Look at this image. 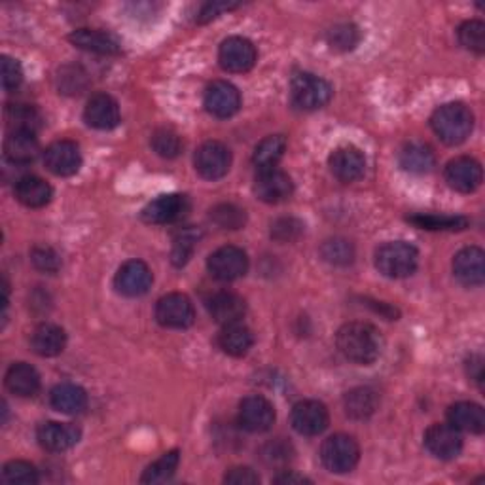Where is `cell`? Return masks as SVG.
Listing matches in <instances>:
<instances>
[{
	"instance_id": "10",
	"label": "cell",
	"mask_w": 485,
	"mask_h": 485,
	"mask_svg": "<svg viewBox=\"0 0 485 485\" xmlns=\"http://www.w3.org/2000/svg\"><path fill=\"white\" fill-rule=\"evenodd\" d=\"M275 423V408L273 404L260 396V395H251L247 398H242L239 404V424L245 431L262 434L268 433Z\"/></svg>"
},
{
	"instance_id": "34",
	"label": "cell",
	"mask_w": 485,
	"mask_h": 485,
	"mask_svg": "<svg viewBox=\"0 0 485 485\" xmlns=\"http://www.w3.org/2000/svg\"><path fill=\"white\" fill-rule=\"evenodd\" d=\"M285 152H287V138L282 135H270L254 148L252 161L258 171L271 169L277 167Z\"/></svg>"
},
{
	"instance_id": "32",
	"label": "cell",
	"mask_w": 485,
	"mask_h": 485,
	"mask_svg": "<svg viewBox=\"0 0 485 485\" xmlns=\"http://www.w3.org/2000/svg\"><path fill=\"white\" fill-rule=\"evenodd\" d=\"M400 167L412 175H427L434 169L436 157L431 147L423 143H408L398 154Z\"/></svg>"
},
{
	"instance_id": "45",
	"label": "cell",
	"mask_w": 485,
	"mask_h": 485,
	"mask_svg": "<svg viewBox=\"0 0 485 485\" xmlns=\"http://www.w3.org/2000/svg\"><path fill=\"white\" fill-rule=\"evenodd\" d=\"M303 232V224L296 218H279L271 224V237L279 242H290Z\"/></svg>"
},
{
	"instance_id": "17",
	"label": "cell",
	"mask_w": 485,
	"mask_h": 485,
	"mask_svg": "<svg viewBox=\"0 0 485 485\" xmlns=\"http://www.w3.org/2000/svg\"><path fill=\"white\" fill-rule=\"evenodd\" d=\"M44 166L55 176H72L82 167V152L72 140H57L44 150Z\"/></svg>"
},
{
	"instance_id": "28",
	"label": "cell",
	"mask_w": 485,
	"mask_h": 485,
	"mask_svg": "<svg viewBox=\"0 0 485 485\" xmlns=\"http://www.w3.org/2000/svg\"><path fill=\"white\" fill-rule=\"evenodd\" d=\"M65 347H67L65 330L57 325H52V322H44V325L36 327L34 332L31 334V349L38 357L52 358L63 353Z\"/></svg>"
},
{
	"instance_id": "37",
	"label": "cell",
	"mask_w": 485,
	"mask_h": 485,
	"mask_svg": "<svg viewBox=\"0 0 485 485\" xmlns=\"http://www.w3.org/2000/svg\"><path fill=\"white\" fill-rule=\"evenodd\" d=\"M178 462H180V452L178 450L167 452V453L161 455L156 462L150 464V467L145 471L143 478H140V481L143 483H166L175 476V472L178 469Z\"/></svg>"
},
{
	"instance_id": "27",
	"label": "cell",
	"mask_w": 485,
	"mask_h": 485,
	"mask_svg": "<svg viewBox=\"0 0 485 485\" xmlns=\"http://www.w3.org/2000/svg\"><path fill=\"white\" fill-rule=\"evenodd\" d=\"M40 145L36 133L10 131L5 140V156L14 166H29L38 157Z\"/></svg>"
},
{
	"instance_id": "38",
	"label": "cell",
	"mask_w": 485,
	"mask_h": 485,
	"mask_svg": "<svg viewBox=\"0 0 485 485\" xmlns=\"http://www.w3.org/2000/svg\"><path fill=\"white\" fill-rule=\"evenodd\" d=\"M38 480V471L27 461H10L3 469V481L10 485H36Z\"/></svg>"
},
{
	"instance_id": "23",
	"label": "cell",
	"mask_w": 485,
	"mask_h": 485,
	"mask_svg": "<svg viewBox=\"0 0 485 485\" xmlns=\"http://www.w3.org/2000/svg\"><path fill=\"white\" fill-rule=\"evenodd\" d=\"M207 309L218 325L226 327L233 325V322H241V319L247 313V303L235 292L220 290L207 300Z\"/></svg>"
},
{
	"instance_id": "29",
	"label": "cell",
	"mask_w": 485,
	"mask_h": 485,
	"mask_svg": "<svg viewBox=\"0 0 485 485\" xmlns=\"http://www.w3.org/2000/svg\"><path fill=\"white\" fill-rule=\"evenodd\" d=\"M5 383L6 389L19 398L34 396L40 391V376L27 362L12 364L6 372Z\"/></svg>"
},
{
	"instance_id": "51",
	"label": "cell",
	"mask_w": 485,
	"mask_h": 485,
	"mask_svg": "<svg viewBox=\"0 0 485 485\" xmlns=\"http://www.w3.org/2000/svg\"><path fill=\"white\" fill-rule=\"evenodd\" d=\"M469 368H474V372H469V376L481 385V379H483V360H481V357H472L469 360Z\"/></svg>"
},
{
	"instance_id": "47",
	"label": "cell",
	"mask_w": 485,
	"mask_h": 485,
	"mask_svg": "<svg viewBox=\"0 0 485 485\" xmlns=\"http://www.w3.org/2000/svg\"><path fill=\"white\" fill-rule=\"evenodd\" d=\"M0 65H3V88L5 91L12 93L24 82V69L15 59L8 55H3V63Z\"/></svg>"
},
{
	"instance_id": "3",
	"label": "cell",
	"mask_w": 485,
	"mask_h": 485,
	"mask_svg": "<svg viewBox=\"0 0 485 485\" xmlns=\"http://www.w3.org/2000/svg\"><path fill=\"white\" fill-rule=\"evenodd\" d=\"M419 252L408 241H391L376 252V268L389 279H406L415 273Z\"/></svg>"
},
{
	"instance_id": "12",
	"label": "cell",
	"mask_w": 485,
	"mask_h": 485,
	"mask_svg": "<svg viewBox=\"0 0 485 485\" xmlns=\"http://www.w3.org/2000/svg\"><path fill=\"white\" fill-rule=\"evenodd\" d=\"M254 194L260 201H264V204L277 205L290 199V195L294 194V182L285 171L277 167L262 169L254 178Z\"/></svg>"
},
{
	"instance_id": "43",
	"label": "cell",
	"mask_w": 485,
	"mask_h": 485,
	"mask_svg": "<svg viewBox=\"0 0 485 485\" xmlns=\"http://www.w3.org/2000/svg\"><path fill=\"white\" fill-rule=\"evenodd\" d=\"M197 239H199V233L194 230H185L175 237L173 251H171V260H173L175 266L180 268V266L186 264L192 252H194V249H195Z\"/></svg>"
},
{
	"instance_id": "41",
	"label": "cell",
	"mask_w": 485,
	"mask_h": 485,
	"mask_svg": "<svg viewBox=\"0 0 485 485\" xmlns=\"http://www.w3.org/2000/svg\"><path fill=\"white\" fill-rule=\"evenodd\" d=\"M150 145L159 157H166V159L176 157L182 150L180 137L171 129H157L150 138Z\"/></svg>"
},
{
	"instance_id": "15",
	"label": "cell",
	"mask_w": 485,
	"mask_h": 485,
	"mask_svg": "<svg viewBox=\"0 0 485 485\" xmlns=\"http://www.w3.org/2000/svg\"><path fill=\"white\" fill-rule=\"evenodd\" d=\"M152 281V270L143 260H129L124 266H119L114 277V287L119 294L128 298H138L150 290Z\"/></svg>"
},
{
	"instance_id": "13",
	"label": "cell",
	"mask_w": 485,
	"mask_h": 485,
	"mask_svg": "<svg viewBox=\"0 0 485 485\" xmlns=\"http://www.w3.org/2000/svg\"><path fill=\"white\" fill-rule=\"evenodd\" d=\"M256 48L249 38L230 36L220 44V67L228 72H249L256 65Z\"/></svg>"
},
{
	"instance_id": "36",
	"label": "cell",
	"mask_w": 485,
	"mask_h": 485,
	"mask_svg": "<svg viewBox=\"0 0 485 485\" xmlns=\"http://www.w3.org/2000/svg\"><path fill=\"white\" fill-rule=\"evenodd\" d=\"M412 224L421 230L431 232H461L469 228V220L464 216H446V214H415L408 218Z\"/></svg>"
},
{
	"instance_id": "1",
	"label": "cell",
	"mask_w": 485,
	"mask_h": 485,
	"mask_svg": "<svg viewBox=\"0 0 485 485\" xmlns=\"http://www.w3.org/2000/svg\"><path fill=\"white\" fill-rule=\"evenodd\" d=\"M336 343L343 357L355 364H364V366L376 362L383 349L379 330L368 322L358 320L343 325L336 334Z\"/></svg>"
},
{
	"instance_id": "2",
	"label": "cell",
	"mask_w": 485,
	"mask_h": 485,
	"mask_svg": "<svg viewBox=\"0 0 485 485\" xmlns=\"http://www.w3.org/2000/svg\"><path fill=\"white\" fill-rule=\"evenodd\" d=\"M431 128L443 145L457 147L467 140L474 129V114L462 103H448L434 110Z\"/></svg>"
},
{
	"instance_id": "11",
	"label": "cell",
	"mask_w": 485,
	"mask_h": 485,
	"mask_svg": "<svg viewBox=\"0 0 485 485\" xmlns=\"http://www.w3.org/2000/svg\"><path fill=\"white\" fill-rule=\"evenodd\" d=\"M424 448L436 459L452 461L462 452V436L450 423H434L424 431Z\"/></svg>"
},
{
	"instance_id": "42",
	"label": "cell",
	"mask_w": 485,
	"mask_h": 485,
	"mask_svg": "<svg viewBox=\"0 0 485 485\" xmlns=\"http://www.w3.org/2000/svg\"><path fill=\"white\" fill-rule=\"evenodd\" d=\"M322 258L334 266H347L355 258V249L346 239H330L322 245Z\"/></svg>"
},
{
	"instance_id": "4",
	"label": "cell",
	"mask_w": 485,
	"mask_h": 485,
	"mask_svg": "<svg viewBox=\"0 0 485 485\" xmlns=\"http://www.w3.org/2000/svg\"><path fill=\"white\" fill-rule=\"evenodd\" d=\"M320 461L327 471L334 474H347L355 471L360 461V448L353 436L334 434L322 442Z\"/></svg>"
},
{
	"instance_id": "39",
	"label": "cell",
	"mask_w": 485,
	"mask_h": 485,
	"mask_svg": "<svg viewBox=\"0 0 485 485\" xmlns=\"http://www.w3.org/2000/svg\"><path fill=\"white\" fill-rule=\"evenodd\" d=\"M459 43L464 50L474 52L478 55H481L485 52V25L478 19H471V22H464L459 31Z\"/></svg>"
},
{
	"instance_id": "7",
	"label": "cell",
	"mask_w": 485,
	"mask_h": 485,
	"mask_svg": "<svg viewBox=\"0 0 485 485\" xmlns=\"http://www.w3.org/2000/svg\"><path fill=\"white\" fill-rule=\"evenodd\" d=\"M194 166L205 180H218L226 176L232 167V152L218 140H207L195 150Z\"/></svg>"
},
{
	"instance_id": "18",
	"label": "cell",
	"mask_w": 485,
	"mask_h": 485,
	"mask_svg": "<svg viewBox=\"0 0 485 485\" xmlns=\"http://www.w3.org/2000/svg\"><path fill=\"white\" fill-rule=\"evenodd\" d=\"M204 105H205L207 112L213 114L214 118L226 119V118H232L239 112L241 93L233 84L224 82V80H216V82H213L205 90Z\"/></svg>"
},
{
	"instance_id": "21",
	"label": "cell",
	"mask_w": 485,
	"mask_h": 485,
	"mask_svg": "<svg viewBox=\"0 0 485 485\" xmlns=\"http://www.w3.org/2000/svg\"><path fill=\"white\" fill-rule=\"evenodd\" d=\"M86 124L99 131H110L119 126V107L109 93L93 95L84 109Z\"/></svg>"
},
{
	"instance_id": "40",
	"label": "cell",
	"mask_w": 485,
	"mask_h": 485,
	"mask_svg": "<svg viewBox=\"0 0 485 485\" xmlns=\"http://www.w3.org/2000/svg\"><path fill=\"white\" fill-rule=\"evenodd\" d=\"M211 218L214 220L216 226L224 228V230H239V228L245 226V222H247L245 211L239 209L237 205H232V204L216 205L211 211Z\"/></svg>"
},
{
	"instance_id": "35",
	"label": "cell",
	"mask_w": 485,
	"mask_h": 485,
	"mask_svg": "<svg viewBox=\"0 0 485 485\" xmlns=\"http://www.w3.org/2000/svg\"><path fill=\"white\" fill-rule=\"evenodd\" d=\"M6 124L10 131L36 133L43 126V116L31 105H8Z\"/></svg>"
},
{
	"instance_id": "6",
	"label": "cell",
	"mask_w": 485,
	"mask_h": 485,
	"mask_svg": "<svg viewBox=\"0 0 485 485\" xmlns=\"http://www.w3.org/2000/svg\"><path fill=\"white\" fill-rule=\"evenodd\" d=\"M156 320L164 328L171 330L190 328L195 320L192 300L180 292H171L164 298H159L156 303Z\"/></svg>"
},
{
	"instance_id": "44",
	"label": "cell",
	"mask_w": 485,
	"mask_h": 485,
	"mask_svg": "<svg viewBox=\"0 0 485 485\" xmlns=\"http://www.w3.org/2000/svg\"><path fill=\"white\" fill-rule=\"evenodd\" d=\"M358 29L355 25H338L328 33V44L334 50H353L358 44Z\"/></svg>"
},
{
	"instance_id": "14",
	"label": "cell",
	"mask_w": 485,
	"mask_h": 485,
	"mask_svg": "<svg viewBox=\"0 0 485 485\" xmlns=\"http://www.w3.org/2000/svg\"><path fill=\"white\" fill-rule=\"evenodd\" d=\"M448 186L459 194H472L481 186L483 171L480 161L469 156H459L452 159L443 171Z\"/></svg>"
},
{
	"instance_id": "26",
	"label": "cell",
	"mask_w": 485,
	"mask_h": 485,
	"mask_svg": "<svg viewBox=\"0 0 485 485\" xmlns=\"http://www.w3.org/2000/svg\"><path fill=\"white\" fill-rule=\"evenodd\" d=\"M448 423L459 433L481 434L485 431V412L476 402H457L448 408Z\"/></svg>"
},
{
	"instance_id": "46",
	"label": "cell",
	"mask_w": 485,
	"mask_h": 485,
	"mask_svg": "<svg viewBox=\"0 0 485 485\" xmlns=\"http://www.w3.org/2000/svg\"><path fill=\"white\" fill-rule=\"evenodd\" d=\"M31 260L34 268L44 273H57L61 268V258L52 247H34Z\"/></svg>"
},
{
	"instance_id": "48",
	"label": "cell",
	"mask_w": 485,
	"mask_h": 485,
	"mask_svg": "<svg viewBox=\"0 0 485 485\" xmlns=\"http://www.w3.org/2000/svg\"><path fill=\"white\" fill-rule=\"evenodd\" d=\"M224 481L233 485H254L260 481V476L249 467H235L226 472Z\"/></svg>"
},
{
	"instance_id": "8",
	"label": "cell",
	"mask_w": 485,
	"mask_h": 485,
	"mask_svg": "<svg viewBox=\"0 0 485 485\" xmlns=\"http://www.w3.org/2000/svg\"><path fill=\"white\" fill-rule=\"evenodd\" d=\"M292 429L301 436H319L328 429V410L319 400H300L290 414Z\"/></svg>"
},
{
	"instance_id": "24",
	"label": "cell",
	"mask_w": 485,
	"mask_h": 485,
	"mask_svg": "<svg viewBox=\"0 0 485 485\" xmlns=\"http://www.w3.org/2000/svg\"><path fill=\"white\" fill-rule=\"evenodd\" d=\"M14 194H15L19 204L29 207V209H43L50 204L52 197H53V190L48 182L44 178L34 176V175H27V176L19 178L15 182Z\"/></svg>"
},
{
	"instance_id": "16",
	"label": "cell",
	"mask_w": 485,
	"mask_h": 485,
	"mask_svg": "<svg viewBox=\"0 0 485 485\" xmlns=\"http://www.w3.org/2000/svg\"><path fill=\"white\" fill-rule=\"evenodd\" d=\"M190 211V201L182 194L159 195L143 209V220L147 224H173L185 218Z\"/></svg>"
},
{
	"instance_id": "20",
	"label": "cell",
	"mask_w": 485,
	"mask_h": 485,
	"mask_svg": "<svg viewBox=\"0 0 485 485\" xmlns=\"http://www.w3.org/2000/svg\"><path fill=\"white\" fill-rule=\"evenodd\" d=\"M328 167L338 180L349 185V182H357L364 176L366 157L357 147H339L330 154Z\"/></svg>"
},
{
	"instance_id": "49",
	"label": "cell",
	"mask_w": 485,
	"mask_h": 485,
	"mask_svg": "<svg viewBox=\"0 0 485 485\" xmlns=\"http://www.w3.org/2000/svg\"><path fill=\"white\" fill-rule=\"evenodd\" d=\"M237 6H239V5L222 3V0H216V3H209V5H205V8L201 10V14L197 15V22H199V24H207V22H211V19L218 17L220 14L230 12V10H235Z\"/></svg>"
},
{
	"instance_id": "22",
	"label": "cell",
	"mask_w": 485,
	"mask_h": 485,
	"mask_svg": "<svg viewBox=\"0 0 485 485\" xmlns=\"http://www.w3.org/2000/svg\"><path fill=\"white\" fill-rule=\"evenodd\" d=\"M80 429L74 427L71 423H57V421H48L43 423L36 431L38 443L48 452H67L80 442Z\"/></svg>"
},
{
	"instance_id": "19",
	"label": "cell",
	"mask_w": 485,
	"mask_h": 485,
	"mask_svg": "<svg viewBox=\"0 0 485 485\" xmlns=\"http://www.w3.org/2000/svg\"><path fill=\"white\" fill-rule=\"evenodd\" d=\"M453 275L464 287H480L485 281V254L480 247H464L453 258Z\"/></svg>"
},
{
	"instance_id": "30",
	"label": "cell",
	"mask_w": 485,
	"mask_h": 485,
	"mask_svg": "<svg viewBox=\"0 0 485 485\" xmlns=\"http://www.w3.org/2000/svg\"><path fill=\"white\" fill-rule=\"evenodd\" d=\"M50 404L55 412L76 415L86 410L88 393L80 385H74V383H61V385L52 389Z\"/></svg>"
},
{
	"instance_id": "25",
	"label": "cell",
	"mask_w": 485,
	"mask_h": 485,
	"mask_svg": "<svg viewBox=\"0 0 485 485\" xmlns=\"http://www.w3.org/2000/svg\"><path fill=\"white\" fill-rule=\"evenodd\" d=\"M71 44L84 50L91 52L97 55H118L121 52V46L118 40L105 31H97V29H78L69 34Z\"/></svg>"
},
{
	"instance_id": "33",
	"label": "cell",
	"mask_w": 485,
	"mask_h": 485,
	"mask_svg": "<svg viewBox=\"0 0 485 485\" xmlns=\"http://www.w3.org/2000/svg\"><path fill=\"white\" fill-rule=\"evenodd\" d=\"M379 404V396L370 387H357L346 393L343 396V410H346L347 417L355 421H364L376 414Z\"/></svg>"
},
{
	"instance_id": "5",
	"label": "cell",
	"mask_w": 485,
	"mask_h": 485,
	"mask_svg": "<svg viewBox=\"0 0 485 485\" xmlns=\"http://www.w3.org/2000/svg\"><path fill=\"white\" fill-rule=\"evenodd\" d=\"M292 103L301 110L322 109L332 99V86L311 72H298L290 84Z\"/></svg>"
},
{
	"instance_id": "31",
	"label": "cell",
	"mask_w": 485,
	"mask_h": 485,
	"mask_svg": "<svg viewBox=\"0 0 485 485\" xmlns=\"http://www.w3.org/2000/svg\"><path fill=\"white\" fill-rule=\"evenodd\" d=\"M218 346L230 357H245L254 346V334L242 322H233V325L222 327L218 334Z\"/></svg>"
},
{
	"instance_id": "50",
	"label": "cell",
	"mask_w": 485,
	"mask_h": 485,
	"mask_svg": "<svg viewBox=\"0 0 485 485\" xmlns=\"http://www.w3.org/2000/svg\"><path fill=\"white\" fill-rule=\"evenodd\" d=\"M275 483H311L309 478L301 476V474H296V472H282L279 476L273 478Z\"/></svg>"
},
{
	"instance_id": "9",
	"label": "cell",
	"mask_w": 485,
	"mask_h": 485,
	"mask_svg": "<svg viewBox=\"0 0 485 485\" xmlns=\"http://www.w3.org/2000/svg\"><path fill=\"white\" fill-rule=\"evenodd\" d=\"M207 268L214 279L222 282H232L249 271V256L239 247L226 245L209 256Z\"/></svg>"
}]
</instances>
